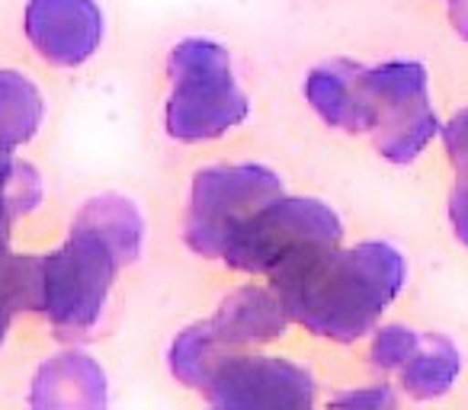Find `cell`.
I'll return each mask as SVG.
<instances>
[{"label":"cell","instance_id":"6da1fadb","mask_svg":"<svg viewBox=\"0 0 468 410\" xmlns=\"http://www.w3.org/2000/svg\"><path fill=\"white\" fill-rule=\"evenodd\" d=\"M404 257L385 241L314 247L270 276L289 321L314 337L353 343L366 337L404 289Z\"/></svg>","mask_w":468,"mask_h":410},{"label":"cell","instance_id":"7a4b0ae2","mask_svg":"<svg viewBox=\"0 0 468 410\" xmlns=\"http://www.w3.org/2000/svg\"><path fill=\"white\" fill-rule=\"evenodd\" d=\"M170 93L164 129L176 142H212L248 119V93L238 87L221 42L183 39L167 58Z\"/></svg>","mask_w":468,"mask_h":410},{"label":"cell","instance_id":"3957f363","mask_svg":"<svg viewBox=\"0 0 468 410\" xmlns=\"http://www.w3.org/2000/svg\"><path fill=\"white\" fill-rule=\"evenodd\" d=\"M122 267L103 237L74 222L68 241L39 257V311L61 333L93 331Z\"/></svg>","mask_w":468,"mask_h":410},{"label":"cell","instance_id":"277c9868","mask_svg":"<svg viewBox=\"0 0 468 410\" xmlns=\"http://www.w3.org/2000/svg\"><path fill=\"white\" fill-rule=\"evenodd\" d=\"M340 241H344V225L327 202L280 193L234 231L221 260L231 269L270 279L295 257Z\"/></svg>","mask_w":468,"mask_h":410},{"label":"cell","instance_id":"5b68a950","mask_svg":"<svg viewBox=\"0 0 468 410\" xmlns=\"http://www.w3.org/2000/svg\"><path fill=\"white\" fill-rule=\"evenodd\" d=\"M282 193V180L263 163H218L193 176L183 241L208 260H221L228 241L257 209Z\"/></svg>","mask_w":468,"mask_h":410},{"label":"cell","instance_id":"8992f818","mask_svg":"<svg viewBox=\"0 0 468 410\" xmlns=\"http://www.w3.org/2000/svg\"><path fill=\"white\" fill-rule=\"evenodd\" d=\"M363 103L366 131L378 154L391 163H410L440 131V119L430 103L427 68L417 61L363 68Z\"/></svg>","mask_w":468,"mask_h":410},{"label":"cell","instance_id":"52a82bcc","mask_svg":"<svg viewBox=\"0 0 468 410\" xmlns=\"http://www.w3.org/2000/svg\"><path fill=\"white\" fill-rule=\"evenodd\" d=\"M215 407H312L314 378L302 365L282 356H257V352H225L215 365L212 378L202 388Z\"/></svg>","mask_w":468,"mask_h":410},{"label":"cell","instance_id":"ba28073f","mask_svg":"<svg viewBox=\"0 0 468 410\" xmlns=\"http://www.w3.org/2000/svg\"><path fill=\"white\" fill-rule=\"evenodd\" d=\"M23 33L48 65L80 68L103 42V10L97 0H29Z\"/></svg>","mask_w":468,"mask_h":410},{"label":"cell","instance_id":"9c48e42d","mask_svg":"<svg viewBox=\"0 0 468 410\" xmlns=\"http://www.w3.org/2000/svg\"><path fill=\"white\" fill-rule=\"evenodd\" d=\"M208 324L225 346H261L286 333L289 314L273 289L241 286L221 301Z\"/></svg>","mask_w":468,"mask_h":410},{"label":"cell","instance_id":"30bf717a","mask_svg":"<svg viewBox=\"0 0 468 410\" xmlns=\"http://www.w3.org/2000/svg\"><path fill=\"white\" fill-rule=\"evenodd\" d=\"M305 97L327 125L340 131H366L363 68L353 61H331L312 68L305 78Z\"/></svg>","mask_w":468,"mask_h":410},{"label":"cell","instance_id":"8fae6325","mask_svg":"<svg viewBox=\"0 0 468 410\" xmlns=\"http://www.w3.org/2000/svg\"><path fill=\"white\" fill-rule=\"evenodd\" d=\"M33 404L36 407H103V369L84 352L52 356L33 382Z\"/></svg>","mask_w":468,"mask_h":410},{"label":"cell","instance_id":"7c38bea8","mask_svg":"<svg viewBox=\"0 0 468 410\" xmlns=\"http://www.w3.org/2000/svg\"><path fill=\"white\" fill-rule=\"evenodd\" d=\"M462 369L459 350L449 337L442 333H420L417 350L398 369V382L414 401H433V397L446 394L455 384Z\"/></svg>","mask_w":468,"mask_h":410},{"label":"cell","instance_id":"4fadbf2b","mask_svg":"<svg viewBox=\"0 0 468 410\" xmlns=\"http://www.w3.org/2000/svg\"><path fill=\"white\" fill-rule=\"evenodd\" d=\"M74 222L103 237V241L116 250V257L125 267L142 257L144 218H142V212L135 209V202L125 199V195H116V193L93 195V199L84 202V209L78 212Z\"/></svg>","mask_w":468,"mask_h":410},{"label":"cell","instance_id":"5bb4252c","mask_svg":"<svg viewBox=\"0 0 468 410\" xmlns=\"http://www.w3.org/2000/svg\"><path fill=\"white\" fill-rule=\"evenodd\" d=\"M46 116L42 93L27 74L0 71V154H14L36 138Z\"/></svg>","mask_w":468,"mask_h":410},{"label":"cell","instance_id":"9a60e30c","mask_svg":"<svg viewBox=\"0 0 468 410\" xmlns=\"http://www.w3.org/2000/svg\"><path fill=\"white\" fill-rule=\"evenodd\" d=\"M225 352H228V346L215 337L212 324H208V321H199V324H189L176 333L174 343H170L167 363H170V372H174L176 382L186 384V388L202 391Z\"/></svg>","mask_w":468,"mask_h":410},{"label":"cell","instance_id":"2e32d148","mask_svg":"<svg viewBox=\"0 0 468 410\" xmlns=\"http://www.w3.org/2000/svg\"><path fill=\"white\" fill-rule=\"evenodd\" d=\"M20 308L39 311V257L10 254L7 241H0V346Z\"/></svg>","mask_w":468,"mask_h":410},{"label":"cell","instance_id":"e0dca14e","mask_svg":"<svg viewBox=\"0 0 468 410\" xmlns=\"http://www.w3.org/2000/svg\"><path fill=\"white\" fill-rule=\"evenodd\" d=\"M42 202V180L33 163L14 154H0V241H10V231L23 216Z\"/></svg>","mask_w":468,"mask_h":410},{"label":"cell","instance_id":"ac0fdd59","mask_svg":"<svg viewBox=\"0 0 468 410\" xmlns=\"http://www.w3.org/2000/svg\"><path fill=\"white\" fill-rule=\"evenodd\" d=\"M417 340L420 333L410 331L404 324H388L372 337V346H369V363L376 365L378 372H398L401 363L417 350Z\"/></svg>","mask_w":468,"mask_h":410},{"label":"cell","instance_id":"d6986e66","mask_svg":"<svg viewBox=\"0 0 468 410\" xmlns=\"http://www.w3.org/2000/svg\"><path fill=\"white\" fill-rule=\"evenodd\" d=\"M442 144H446V154L452 161V167L459 170H468V110L455 112L452 119L446 122L442 129Z\"/></svg>","mask_w":468,"mask_h":410},{"label":"cell","instance_id":"ffe728a7","mask_svg":"<svg viewBox=\"0 0 468 410\" xmlns=\"http://www.w3.org/2000/svg\"><path fill=\"white\" fill-rule=\"evenodd\" d=\"M449 225H452L455 237L468 247V170H462L459 183L449 193Z\"/></svg>","mask_w":468,"mask_h":410},{"label":"cell","instance_id":"44dd1931","mask_svg":"<svg viewBox=\"0 0 468 410\" xmlns=\"http://www.w3.org/2000/svg\"><path fill=\"white\" fill-rule=\"evenodd\" d=\"M334 404L337 407H395L398 404V397H395V391H388L385 384H376V388H369V391H350V394H340V397H334Z\"/></svg>","mask_w":468,"mask_h":410},{"label":"cell","instance_id":"7402d4cb","mask_svg":"<svg viewBox=\"0 0 468 410\" xmlns=\"http://www.w3.org/2000/svg\"><path fill=\"white\" fill-rule=\"evenodd\" d=\"M449 20H452L455 33L468 42V0H449Z\"/></svg>","mask_w":468,"mask_h":410}]
</instances>
